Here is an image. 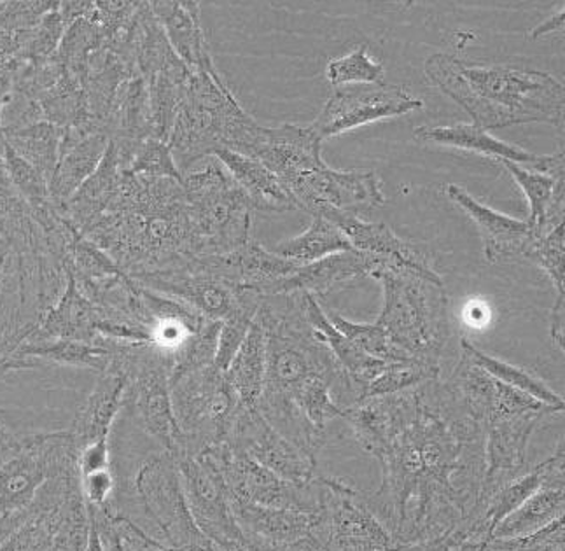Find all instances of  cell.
I'll list each match as a JSON object with an SVG mask.
<instances>
[{
    "instance_id": "11",
    "label": "cell",
    "mask_w": 565,
    "mask_h": 551,
    "mask_svg": "<svg viewBox=\"0 0 565 551\" xmlns=\"http://www.w3.org/2000/svg\"><path fill=\"white\" fill-rule=\"evenodd\" d=\"M181 473L182 490L194 526L215 547L232 551H250L247 539L233 517L232 496L220 467L207 448L199 454L175 457Z\"/></svg>"
},
{
    "instance_id": "52",
    "label": "cell",
    "mask_w": 565,
    "mask_h": 551,
    "mask_svg": "<svg viewBox=\"0 0 565 551\" xmlns=\"http://www.w3.org/2000/svg\"><path fill=\"white\" fill-rule=\"evenodd\" d=\"M184 551H217L215 550V544L212 543L211 539L205 538V536L200 534L199 538L194 539L193 543L186 548Z\"/></svg>"
},
{
    "instance_id": "39",
    "label": "cell",
    "mask_w": 565,
    "mask_h": 551,
    "mask_svg": "<svg viewBox=\"0 0 565 551\" xmlns=\"http://www.w3.org/2000/svg\"><path fill=\"white\" fill-rule=\"evenodd\" d=\"M326 316L331 320V325L342 332L343 337L349 338L358 349L363 350L367 356L384 362L414 361V359L406 358L405 353L399 352L388 341L384 329L380 328L376 322L358 325V322H352V320L345 319V317L334 314V311H326Z\"/></svg>"
},
{
    "instance_id": "15",
    "label": "cell",
    "mask_w": 565,
    "mask_h": 551,
    "mask_svg": "<svg viewBox=\"0 0 565 551\" xmlns=\"http://www.w3.org/2000/svg\"><path fill=\"white\" fill-rule=\"evenodd\" d=\"M130 278L140 287L178 299L194 311H199L200 316L215 322L228 319L236 310H241L242 305L250 296L256 295L253 290L235 289L220 278L203 274L188 262L178 268L161 269Z\"/></svg>"
},
{
    "instance_id": "22",
    "label": "cell",
    "mask_w": 565,
    "mask_h": 551,
    "mask_svg": "<svg viewBox=\"0 0 565 551\" xmlns=\"http://www.w3.org/2000/svg\"><path fill=\"white\" fill-rule=\"evenodd\" d=\"M233 517L247 539L250 551H275L312 534L317 513L295 509L265 508L236 501L232 497Z\"/></svg>"
},
{
    "instance_id": "9",
    "label": "cell",
    "mask_w": 565,
    "mask_h": 551,
    "mask_svg": "<svg viewBox=\"0 0 565 551\" xmlns=\"http://www.w3.org/2000/svg\"><path fill=\"white\" fill-rule=\"evenodd\" d=\"M77 464L71 431L23 438L22 451L0 466V544L25 520L39 488Z\"/></svg>"
},
{
    "instance_id": "4",
    "label": "cell",
    "mask_w": 565,
    "mask_h": 551,
    "mask_svg": "<svg viewBox=\"0 0 565 551\" xmlns=\"http://www.w3.org/2000/svg\"><path fill=\"white\" fill-rule=\"evenodd\" d=\"M322 140L308 127L286 123L265 128L254 155L274 172L296 209L324 218L330 212L359 215L385 205V197L375 172H342L324 163Z\"/></svg>"
},
{
    "instance_id": "37",
    "label": "cell",
    "mask_w": 565,
    "mask_h": 551,
    "mask_svg": "<svg viewBox=\"0 0 565 551\" xmlns=\"http://www.w3.org/2000/svg\"><path fill=\"white\" fill-rule=\"evenodd\" d=\"M4 169L8 173L9 182L13 186L18 197L30 206L34 214L55 209L51 202L50 188L43 173L35 170L29 161L23 160L22 156L17 155L13 149L4 142Z\"/></svg>"
},
{
    "instance_id": "35",
    "label": "cell",
    "mask_w": 565,
    "mask_h": 551,
    "mask_svg": "<svg viewBox=\"0 0 565 551\" xmlns=\"http://www.w3.org/2000/svg\"><path fill=\"white\" fill-rule=\"evenodd\" d=\"M62 134L64 128L55 127L47 121H39L4 134V140L9 148L29 161L50 182L58 161Z\"/></svg>"
},
{
    "instance_id": "21",
    "label": "cell",
    "mask_w": 565,
    "mask_h": 551,
    "mask_svg": "<svg viewBox=\"0 0 565 551\" xmlns=\"http://www.w3.org/2000/svg\"><path fill=\"white\" fill-rule=\"evenodd\" d=\"M324 220L340 227V232L347 236V241L351 242L352 248L358 253L394 259L401 266L414 269L435 283H444V278L439 277L435 268L429 265L426 254L414 244L403 241L387 224L372 223L359 215L343 214V212H330L324 215Z\"/></svg>"
},
{
    "instance_id": "20",
    "label": "cell",
    "mask_w": 565,
    "mask_h": 551,
    "mask_svg": "<svg viewBox=\"0 0 565 551\" xmlns=\"http://www.w3.org/2000/svg\"><path fill=\"white\" fill-rule=\"evenodd\" d=\"M445 193L471 218L472 223L477 224L487 262L495 263L504 257L525 256L531 245L537 241L527 221L515 220L483 205L465 188L450 184L447 186Z\"/></svg>"
},
{
    "instance_id": "28",
    "label": "cell",
    "mask_w": 565,
    "mask_h": 551,
    "mask_svg": "<svg viewBox=\"0 0 565 551\" xmlns=\"http://www.w3.org/2000/svg\"><path fill=\"white\" fill-rule=\"evenodd\" d=\"M301 304H303L305 317L312 326L317 337L324 341L338 364L343 368L349 379L355 383V388L361 391V398H363L367 383L375 380L387 368L388 362L367 356L363 350L358 349L349 338L343 337L342 332L331 325V320L326 316L321 304L312 295H301Z\"/></svg>"
},
{
    "instance_id": "38",
    "label": "cell",
    "mask_w": 565,
    "mask_h": 551,
    "mask_svg": "<svg viewBox=\"0 0 565 551\" xmlns=\"http://www.w3.org/2000/svg\"><path fill=\"white\" fill-rule=\"evenodd\" d=\"M436 379H439V367H433L427 362H388L387 368L375 380L367 383L361 401L391 396Z\"/></svg>"
},
{
    "instance_id": "43",
    "label": "cell",
    "mask_w": 565,
    "mask_h": 551,
    "mask_svg": "<svg viewBox=\"0 0 565 551\" xmlns=\"http://www.w3.org/2000/svg\"><path fill=\"white\" fill-rule=\"evenodd\" d=\"M564 518L523 538L490 539L481 551H564Z\"/></svg>"
},
{
    "instance_id": "7",
    "label": "cell",
    "mask_w": 565,
    "mask_h": 551,
    "mask_svg": "<svg viewBox=\"0 0 565 551\" xmlns=\"http://www.w3.org/2000/svg\"><path fill=\"white\" fill-rule=\"evenodd\" d=\"M190 203L194 256L228 254L250 242L253 205L220 161L182 176Z\"/></svg>"
},
{
    "instance_id": "8",
    "label": "cell",
    "mask_w": 565,
    "mask_h": 551,
    "mask_svg": "<svg viewBox=\"0 0 565 551\" xmlns=\"http://www.w3.org/2000/svg\"><path fill=\"white\" fill-rule=\"evenodd\" d=\"M170 398L182 433L178 455L199 454L207 446L226 442L242 410L226 373L214 364L190 371L170 383Z\"/></svg>"
},
{
    "instance_id": "24",
    "label": "cell",
    "mask_w": 565,
    "mask_h": 551,
    "mask_svg": "<svg viewBox=\"0 0 565 551\" xmlns=\"http://www.w3.org/2000/svg\"><path fill=\"white\" fill-rule=\"evenodd\" d=\"M149 6L166 32L175 55L191 71H217L212 60L211 46L205 38V30H203L200 2L154 0L149 2Z\"/></svg>"
},
{
    "instance_id": "2",
    "label": "cell",
    "mask_w": 565,
    "mask_h": 551,
    "mask_svg": "<svg viewBox=\"0 0 565 551\" xmlns=\"http://www.w3.org/2000/svg\"><path fill=\"white\" fill-rule=\"evenodd\" d=\"M256 319L266 337V371L258 410L275 430L317 459L321 445L292 409V398L316 377L349 379L305 317L301 295L266 296Z\"/></svg>"
},
{
    "instance_id": "31",
    "label": "cell",
    "mask_w": 565,
    "mask_h": 551,
    "mask_svg": "<svg viewBox=\"0 0 565 551\" xmlns=\"http://www.w3.org/2000/svg\"><path fill=\"white\" fill-rule=\"evenodd\" d=\"M564 475L553 476L527 501L508 515L495 527L492 539H511L531 536L564 518L565 487Z\"/></svg>"
},
{
    "instance_id": "3",
    "label": "cell",
    "mask_w": 565,
    "mask_h": 551,
    "mask_svg": "<svg viewBox=\"0 0 565 551\" xmlns=\"http://www.w3.org/2000/svg\"><path fill=\"white\" fill-rule=\"evenodd\" d=\"M427 81L459 104L481 130L525 123H564V86L546 72L508 64H472L436 53L424 64Z\"/></svg>"
},
{
    "instance_id": "50",
    "label": "cell",
    "mask_w": 565,
    "mask_h": 551,
    "mask_svg": "<svg viewBox=\"0 0 565 551\" xmlns=\"http://www.w3.org/2000/svg\"><path fill=\"white\" fill-rule=\"evenodd\" d=\"M275 551H326L312 534L305 536V538L298 539L295 543L287 544V547L279 548Z\"/></svg>"
},
{
    "instance_id": "16",
    "label": "cell",
    "mask_w": 565,
    "mask_h": 551,
    "mask_svg": "<svg viewBox=\"0 0 565 551\" xmlns=\"http://www.w3.org/2000/svg\"><path fill=\"white\" fill-rule=\"evenodd\" d=\"M552 413H529L523 417L492 418L486 430V478L477 505H486L504 485L525 473L529 442L544 417Z\"/></svg>"
},
{
    "instance_id": "45",
    "label": "cell",
    "mask_w": 565,
    "mask_h": 551,
    "mask_svg": "<svg viewBox=\"0 0 565 551\" xmlns=\"http://www.w3.org/2000/svg\"><path fill=\"white\" fill-rule=\"evenodd\" d=\"M109 436H102V438L88 443V445L83 446V448L77 452V471H79V478L113 467V452H110Z\"/></svg>"
},
{
    "instance_id": "40",
    "label": "cell",
    "mask_w": 565,
    "mask_h": 551,
    "mask_svg": "<svg viewBox=\"0 0 565 551\" xmlns=\"http://www.w3.org/2000/svg\"><path fill=\"white\" fill-rule=\"evenodd\" d=\"M326 77L331 85L347 86L352 85H380L384 83V65L373 60L367 53V46H358L349 55L342 59L331 60L326 67Z\"/></svg>"
},
{
    "instance_id": "51",
    "label": "cell",
    "mask_w": 565,
    "mask_h": 551,
    "mask_svg": "<svg viewBox=\"0 0 565 551\" xmlns=\"http://www.w3.org/2000/svg\"><path fill=\"white\" fill-rule=\"evenodd\" d=\"M85 551H102L100 536H98L97 523L94 522V518L92 517H89V536Z\"/></svg>"
},
{
    "instance_id": "6",
    "label": "cell",
    "mask_w": 565,
    "mask_h": 551,
    "mask_svg": "<svg viewBox=\"0 0 565 551\" xmlns=\"http://www.w3.org/2000/svg\"><path fill=\"white\" fill-rule=\"evenodd\" d=\"M384 286V308L375 320L406 358L439 367L447 346L448 298L444 283L388 259L373 274Z\"/></svg>"
},
{
    "instance_id": "55",
    "label": "cell",
    "mask_w": 565,
    "mask_h": 551,
    "mask_svg": "<svg viewBox=\"0 0 565 551\" xmlns=\"http://www.w3.org/2000/svg\"><path fill=\"white\" fill-rule=\"evenodd\" d=\"M178 551H181V550H178Z\"/></svg>"
},
{
    "instance_id": "29",
    "label": "cell",
    "mask_w": 565,
    "mask_h": 551,
    "mask_svg": "<svg viewBox=\"0 0 565 551\" xmlns=\"http://www.w3.org/2000/svg\"><path fill=\"white\" fill-rule=\"evenodd\" d=\"M501 163L527 197L531 206L527 223L536 239L564 224V177L523 169L511 161Z\"/></svg>"
},
{
    "instance_id": "46",
    "label": "cell",
    "mask_w": 565,
    "mask_h": 551,
    "mask_svg": "<svg viewBox=\"0 0 565 551\" xmlns=\"http://www.w3.org/2000/svg\"><path fill=\"white\" fill-rule=\"evenodd\" d=\"M23 438H20L8 424L4 418L0 417V466L8 463L13 455L22 451Z\"/></svg>"
},
{
    "instance_id": "42",
    "label": "cell",
    "mask_w": 565,
    "mask_h": 551,
    "mask_svg": "<svg viewBox=\"0 0 565 551\" xmlns=\"http://www.w3.org/2000/svg\"><path fill=\"white\" fill-rule=\"evenodd\" d=\"M525 257L536 262L552 280L557 296H565V232L564 224L555 227L548 235L541 236L529 248Z\"/></svg>"
},
{
    "instance_id": "25",
    "label": "cell",
    "mask_w": 565,
    "mask_h": 551,
    "mask_svg": "<svg viewBox=\"0 0 565 551\" xmlns=\"http://www.w3.org/2000/svg\"><path fill=\"white\" fill-rule=\"evenodd\" d=\"M214 158L223 165L233 181L241 186L254 212L279 214L295 211L296 203L291 194L287 193L279 179L262 161L228 149L215 152Z\"/></svg>"
},
{
    "instance_id": "36",
    "label": "cell",
    "mask_w": 565,
    "mask_h": 551,
    "mask_svg": "<svg viewBox=\"0 0 565 551\" xmlns=\"http://www.w3.org/2000/svg\"><path fill=\"white\" fill-rule=\"evenodd\" d=\"M460 347H462V353H465L469 361L475 362L481 370H486L490 377H494L499 382L507 383V385L516 389V391L525 392L527 396L541 401L546 406L564 410L562 396H558L557 392H553L543 380L532 375L531 371L513 367L510 362L501 361V359L492 358L489 353L481 352L480 349L469 343L468 340L460 341Z\"/></svg>"
},
{
    "instance_id": "13",
    "label": "cell",
    "mask_w": 565,
    "mask_h": 551,
    "mask_svg": "<svg viewBox=\"0 0 565 551\" xmlns=\"http://www.w3.org/2000/svg\"><path fill=\"white\" fill-rule=\"evenodd\" d=\"M424 102L394 85H347L337 88L324 109L310 125V130L321 140L343 131L354 130L367 123L397 118L423 109Z\"/></svg>"
},
{
    "instance_id": "44",
    "label": "cell",
    "mask_w": 565,
    "mask_h": 551,
    "mask_svg": "<svg viewBox=\"0 0 565 551\" xmlns=\"http://www.w3.org/2000/svg\"><path fill=\"white\" fill-rule=\"evenodd\" d=\"M81 490H83L86 505L92 506V508L102 509L109 506L116 490V476L113 467L83 476L81 478Z\"/></svg>"
},
{
    "instance_id": "33",
    "label": "cell",
    "mask_w": 565,
    "mask_h": 551,
    "mask_svg": "<svg viewBox=\"0 0 565 551\" xmlns=\"http://www.w3.org/2000/svg\"><path fill=\"white\" fill-rule=\"evenodd\" d=\"M451 394L472 421L487 430L494 409L495 379L462 353L459 364L447 380Z\"/></svg>"
},
{
    "instance_id": "14",
    "label": "cell",
    "mask_w": 565,
    "mask_h": 551,
    "mask_svg": "<svg viewBox=\"0 0 565 551\" xmlns=\"http://www.w3.org/2000/svg\"><path fill=\"white\" fill-rule=\"evenodd\" d=\"M226 443L291 484H312L319 476L317 459L275 430L256 409H242L238 412Z\"/></svg>"
},
{
    "instance_id": "53",
    "label": "cell",
    "mask_w": 565,
    "mask_h": 551,
    "mask_svg": "<svg viewBox=\"0 0 565 551\" xmlns=\"http://www.w3.org/2000/svg\"><path fill=\"white\" fill-rule=\"evenodd\" d=\"M215 550H217V551H232V550H226V548H220V547H215Z\"/></svg>"
},
{
    "instance_id": "41",
    "label": "cell",
    "mask_w": 565,
    "mask_h": 551,
    "mask_svg": "<svg viewBox=\"0 0 565 551\" xmlns=\"http://www.w3.org/2000/svg\"><path fill=\"white\" fill-rule=\"evenodd\" d=\"M263 296H250L241 310H236L228 319L221 322L220 337H217V350H215L214 367L217 370L226 371L232 364L235 353L244 343L250 326H253L256 314H258L259 305H262Z\"/></svg>"
},
{
    "instance_id": "32",
    "label": "cell",
    "mask_w": 565,
    "mask_h": 551,
    "mask_svg": "<svg viewBox=\"0 0 565 551\" xmlns=\"http://www.w3.org/2000/svg\"><path fill=\"white\" fill-rule=\"evenodd\" d=\"M265 329L258 319H254L244 343L235 353L228 370L224 371L242 409L254 410L258 406L265 385Z\"/></svg>"
},
{
    "instance_id": "17",
    "label": "cell",
    "mask_w": 565,
    "mask_h": 551,
    "mask_svg": "<svg viewBox=\"0 0 565 551\" xmlns=\"http://www.w3.org/2000/svg\"><path fill=\"white\" fill-rule=\"evenodd\" d=\"M415 139L426 144H441L448 148L466 149V151L480 152L494 160L511 161L523 169L536 170L553 177H564V151L555 155L537 156L519 146L502 142L492 135L481 130L477 125L457 123L450 127H417Z\"/></svg>"
},
{
    "instance_id": "47",
    "label": "cell",
    "mask_w": 565,
    "mask_h": 551,
    "mask_svg": "<svg viewBox=\"0 0 565 551\" xmlns=\"http://www.w3.org/2000/svg\"><path fill=\"white\" fill-rule=\"evenodd\" d=\"M94 9L95 2H88V0L74 2V0H71V2H60L58 14L62 22H64L65 30H67L72 23L77 22L81 18H88L89 14L94 13Z\"/></svg>"
},
{
    "instance_id": "27",
    "label": "cell",
    "mask_w": 565,
    "mask_h": 551,
    "mask_svg": "<svg viewBox=\"0 0 565 551\" xmlns=\"http://www.w3.org/2000/svg\"><path fill=\"white\" fill-rule=\"evenodd\" d=\"M113 353L107 347L74 340H25L18 346L0 370L38 367L39 362L60 364V367L86 368L97 371L98 375L109 368Z\"/></svg>"
},
{
    "instance_id": "5",
    "label": "cell",
    "mask_w": 565,
    "mask_h": 551,
    "mask_svg": "<svg viewBox=\"0 0 565 551\" xmlns=\"http://www.w3.org/2000/svg\"><path fill=\"white\" fill-rule=\"evenodd\" d=\"M263 130L238 104L220 71H191L186 97L167 144L184 176L194 163L223 149L254 158Z\"/></svg>"
},
{
    "instance_id": "30",
    "label": "cell",
    "mask_w": 565,
    "mask_h": 551,
    "mask_svg": "<svg viewBox=\"0 0 565 551\" xmlns=\"http://www.w3.org/2000/svg\"><path fill=\"white\" fill-rule=\"evenodd\" d=\"M564 475V445H561L555 455L544 463L532 467L531 471L516 476L515 480L504 485L501 490L490 497L486 505H477L471 513L480 518L483 526L489 529L490 536L494 534L495 527L513 513L519 506L527 501L532 494H536L550 478Z\"/></svg>"
},
{
    "instance_id": "48",
    "label": "cell",
    "mask_w": 565,
    "mask_h": 551,
    "mask_svg": "<svg viewBox=\"0 0 565 551\" xmlns=\"http://www.w3.org/2000/svg\"><path fill=\"white\" fill-rule=\"evenodd\" d=\"M550 335H552L553 343L564 352L565 296H557V299H555L552 317H550Z\"/></svg>"
},
{
    "instance_id": "19",
    "label": "cell",
    "mask_w": 565,
    "mask_h": 551,
    "mask_svg": "<svg viewBox=\"0 0 565 551\" xmlns=\"http://www.w3.org/2000/svg\"><path fill=\"white\" fill-rule=\"evenodd\" d=\"M109 137L100 131L86 130L81 127L64 128L60 140L58 161L51 176L47 188L56 211L62 215V206L74 197L81 186L94 176L98 165L104 160Z\"/></svg>"
},
{
    "instance_id": "12",
    "label": "cell",
    "mask_w": 565,
    "mask_h": 551,
    "mask_svg": "<svg viewBox=\"0 0 565 551\" xmlns=\"http://www.w3.org/2000/svg\"><path fill=\"white\" fill-rule=\"evenodd\" d=\"M209 454L220 467L230 496L236 501L265 508L295 509L303 513L319 511V484L296 485L259 466L249 455L230 443L207 446Z\"/></svg>"
},
{
    "instance_id": "34",
    "label": "cell",
    "mask_w": 565,
    "mask_h": 551,
    "mask_svg": "<svg viewBox=\"0 0 565 551\" xmlns=\"http://www.w3.org/2000/svg\"><path fill=\"white\" fill-rule=\"evenodd\" d=\"M347 251H354V248L351 242L347 241V236L340 232V227L319 215H313L312 224L308 226L307 232L274 248L277 256L286 257L300 266L319 262L331 254L347 253Z\"/></svg>"
},
{
    "instance_id": "18",
    "label": "cell",
    "mask_w": 565,
    "mask_h": 551,
    "mask_svg": "<svg viewBox=\"0 0 565 551\" xmlns=\"http://www.w3.org/2000/svg\"><path fill=\"white\" fill-rule=\"evenodd\" d=\"M385 262H388L387 257L372 256L358 251L331 254L319 262L300 266L295 274L275 283L266 296L312 295L313 298L324 296L330 290L345 286L358 278L373 277L376 269Z\"/></svg>"
},
{
    "instance_id": "23",
    "label": "cell",
    "mask_w": 565,
    "mask_h": 551,
    "mask_svg": "<svg viewBox=\"0 0 565 551\" xmlns=\"http://www.w3.org/2000/svg\"><path fill=\"white\" fill-rule=\"evenodd\" d=\"M104 319V310L79 289L76 278L67 272L62 295L26 340H74L97 346Z\"/></svg>"
},
{
    "instance_id": "49",
    "label": "cell",
    "mask_w": 565,
    "mask_h": 551,
    "mask_svg": "<svg viewBox=\"0 0 565 551\" xmlns=\"http://www.w3.org/2000/svg\"><path fill=\"white\" fill-rule=\"evenodd\" d=\"M565 27V11L564 8L557 13L553 14V17L546 18L544 22H541L540 25L534 27V29L529 32V38L534 41V39L543 38V35L553 34V32H562Z\"/></svg>"
},
{
    "instance_id": "54",
    "label": "cell",
    "mask_w": 565,
    "mask_h": 551,
    "mask_svg": "<svg viewBox=\"0 0 565 551\" xmlns=\"http://www.w3.org/2000/svg\"><path fill=\"white\" fill-rule=\"evenodd\" d=\"M55 551H64V550H55Z\"/></svg>"
},
{
    "instance_id": "1",
    "label": "cell",
    "mask_w": 565,
    "mask_h": 551,
    "mask_svg": "<svg viewBox=\"0 0 565 551\" xmlns=\"http://www.w3.org/2000/svg\"><path fill=\"white\" fill-rule=\"evenodd\" d=\"M342 421L382 466V485L364 502L409 548L450 534L469 517L486 478V430L444 380L359 401Z\"/></svg>"
},
{
    "instance_id": "26",
    "label": "cell",
    "mask_w": 565,
    "mask_h": 551,
    "mask_svg": "<svg viewBox=\"0 0 565 551\" xmlns=\"http://www.w3.org/2000/svg\"><path fill=\"white\" fill-rule=\"evenodd\" d=\"M127 382V377L116 368L109 367L100 373L94 391L89 392L81 406L71 430L77 452L102 436H109L113 424L121 412Z\"/></svg>"
},
{
    "instance_id": "10",
    "label": "cell",
    "mask_w": 565,
    "mask_h": 551,
    "mask_svg": "<svg viewBox=\"0 0 565 551\" xmlns=\"http://www.w3.org/2000/svg\"><path fill=\"white\" fill-rule=\"evenodd\" d=\"M317 484L321 501L312 536L326 551L408 550L394 547L393 538L367 508L361 490L330 476H317Z\"/></svg>"
}]
</instances>
